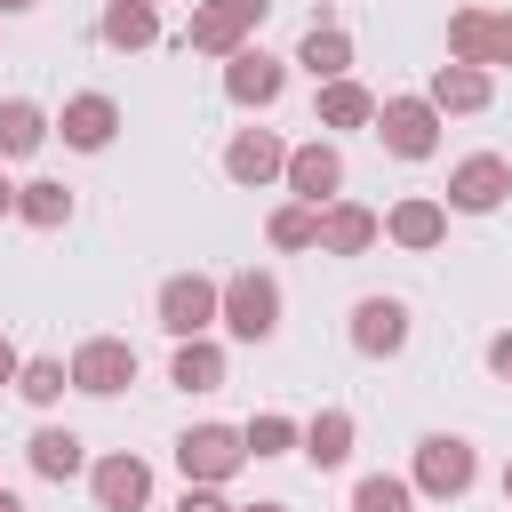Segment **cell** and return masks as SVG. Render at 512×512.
Wrapping results in <instances>:
<instances>
[{
    "instance_id": "1",
    "label": "cell",
    "mask_w": 512,
    "mask_h": 512,
    "mask_svg": "<svg viewBox=\"0 0 512 512\" xmlns=\"http://www.w3.org/2000/svg\"><path fill=\"white\" fill-rule=\"evenodd\" d=\"M216 320H224L240 344H272V336H280V280H272V272H232V280H216Z\"/></svg>"
},
{
    "instance_id": "2",
    "label": "cell",
    "mask_w": 512,
    "mask_h": 512,
    "mask_svg": "<svg viewBox=\"0 0 512 512\" xmlns=\"http://www.w3.org/2000/svg\"><path fill=\"white\" fill-rule=\"evenodd\" d=\"M480 480V456H472V440L464 432H424L416 440V472H408V488H424V496H464Z\"/></svg>"
},
{
    "instance_id": "3",
    "label": "cell",
    "mask_w": 512,
    "mask_h": 512,
    "mask_svg": "<svg viewBox=\"0 0 512 512\" xmlns=\"http://www.w3.org/2000/svg\"><path fill=\"white\" fill-rule=\"evenodd\" d=\"M176 464H184V488H224V480L248 464V448H240L232 424H192V432L176 440Z\"/></svg>"
},
{
    "instance_id": "4",
    "label": "cell",
    "mask_w": 512,
    "mask_h": 512,
    "mask_svg": "<svg viewBox=\"0 0 512 512\" xmlns=\"http://www.w3.org/2000/svg\"><path fill=\"white\" fill-rule=\"evenodd\" d=\"M264 16H272V0H208V8H192L184 48H200V56H240Z\"/></svg>"
},
{
    "instance_id": "5",
    "label": "cell",
    "mask_w": 512,
    "mask_h": 512,
    "mask_svg": "<svg viewBox=\"0 0 512 512\" xmlns=\"http://www.w3.org/2000/svg\"><path fill=\"white\" fill-rule=\"evenodd\" d=\"M376 136H384L392 160H432L440 152V112L424 96H384L376 104Z\"/></svg>"
},
{
    "instance_id": "6",
    "label": "cell",
    "mask_w": 512,
    "mask_h": 512,
    "mask_svg": "<svg viewBox=\"0 0 512 512\" xmlns=\"http://www.w3.org/2000/svg\"><path fill=\"white\" fill-rule=\"evenodd\" d=\"M152 312H160V328H168L176 344H192V336H208V320H216V280H208V272H168L160 296H152Z\"/></svg>"
},
{
    "instance_id": "7",
    "label": "cell",
    "mask_w": 512,
    "mask_h": 512,
    "mask_svg": "<svg viewBox=\"0 0 512 512\" xmlns=\"http://www.w3.org/2000/svg\"><path fill=\"white\" fill-rule=\"evenodd\" d=\"M448 56L456 64H512V8H456L448 16Z\"/></svg>"
},
{
    "instance_id": "8",
    "label": "cell",
    "mask_w": 512,
    "mask_h": 512,
    "mask_svg": "<svg viewBox=\"0 0 512 512\" xmlns=\"http://www.w3.org/2000/svg\"><path fill=\"white\" fill-rule=\"evenodd\" d=\"M504 192H512V160L504 152H472V160L448 168V208L456 216H496Z\"/></svg>"
},
{
    "instance_id": "9",
    "label": "cell",
    "mask_w": 512,
    "mask_h": 512,
    "mask_svg": "<svg viewBox=\"0 0 512 512\" xmlns=\"http://www.w3.org/2000/svg\"><path fill=\"white\" fill-rule=\"evenodd\" d=\"M128 384H136V344H128V336H88V344L72 352V392L112 400V392H128Z\"/></svg>"
},
{
    "instance_id": "10",
    "label": "cell",
    "mask_w": 512,
    "mask_h": 512,
    "mask_svg": "<svg viewBox=\"0 0 512 512\" xmlns=\"http://www.w3.org/2000/svg\"><path fill=\"white\" fill-rule=\"evenodd\" d=\"M280 184H288V192H296L304 208H328V200H344V152L312 136V144H296V152H288Z\"/></svg>"
},
{
    "instance_id": "11",
    "label": "cell",
    "mask_w": 512,
    "mask_h": 512,
    "mask_svg": "<svg viewBox=\"0 0 512 512\" xmlns=\"http://www.w3.org/2000/svg\"><path fill=\"white\" fill-rule=\"evenodd\" d=\"M88 488H96V512H144L152 504V464L144 456H96L88 464Z\"/></svg>"
},
{
    "instance_id": "12",
    "label": "cell",
    "mask_w": 512,
    "mask_h": 512,
    "mask_svg": "<svg viewBox=\"0 0 512 512\" xmlns=\"http://www.w3.org/2000/svg\"><path fill=\"white\" fill-rule=\"evenodd\" d=\"M48 136H64L72 152H104V144L120 136V104L88 88V96H72V104H64V112L48 120Z\"/></svg>"
},
{
    "instance_id": "13",
    "label": "cell",
    "mask_w": 512,
    "mask_h": 512,
    "mask_svg": "<svg viewBox=\"0 0 512 512\" xmlns=\"http://www.w3.org/2000/svg\"><path fill=\"white\" fill-rule=\"evenodd\" d=\"M376 232H384V216H376V208H360V200H328V208H320L312 248H320V256H368V248H376Z\"/></svg>"
},
{
    "instance_id": "14",
    "label": "cell",
    "mask_w": 512,
    "mask_h": 512,
    "mask_svg": "<svg viewBox=\"0 0 512 512\" xmlns=\"http://www.w3.org/2000/svg\"><path fill=\"white\" fill-rule=\"evenodd\" d=\"M400 344H408V304H400V296H360V304H352V352L392 360Z\"/></svg>"
},
{
    "instance_id": "15",
    "label": "cell",
    "mask_w": 512,
    "mask_h": 512,
    "mask_svg": "<svg viewBox=\"0 0 512 512\" xmlns=\"http://www.w3.org/2000/svg\"><path fill=\"white\" fill-rule=\"evenodd\" d=\"M280 168H288V144H280L272 128H240V136L224 144V176H232V184H248V192H264Z\"/></svg>"
},
{
    "instance_id": "16",
    "label": "cell",
    "mask_w": 512,
    "mask_h": 512,
    "mask_svg": "<svg viewBox=\"0 0 512 512\" xmlns=\"http://www.w3.org/2000/svg\"><path fill=\"white\" fill-rule=\"evenodd\" d=\"M280 88H288V64H280V56H264V48L224 56V96H232V104H256V112H264Z\"/></svg>"
},
{
    "instance_id": "17",
    "label": "cell",
    "mask_w": 512,
    "mask_h": 512,
    "mask_svg": "<svg viewBox=\"0 0 512 512\" xmlns=\"http://www.w3.org/2000/svg\"><path fill=\"white\" fill-rule=\"evenodd\" d=\"M424 104H432L440 120H448V112H488V104H496V80H488L480 64H432Z\"/></svg>"
},
{
    "instance_id": "18",
    "label": "cell",
    "mask_w": 512,
    "mask_h": 512,
    "mask_svg": "<svg viewBox=\"0 0 512 512\" xmlns=\"http://www.w3.org/2000/svg\"><path fill=\"white\" fill-rule=\"evenodd\" d=\"M24 456H32L40 480H72V472H88V440L64 432V424H40V432L24 440Z\"/></svg>"
},
{
    "instance_id": "19",
    "label": "cell",
    "mask_w": 512,
    "mask_h": 512,
    "mask_svg": "<svg viewBox=\"0 0 512 512\" xmlns=\"http://www.w3.org/2000/svg\"><path fill=\"white\" fill-rule=\"evenodd\" d=\"M384 240H400V248H440V240H448V208L416 192V200H400V208L384 216Z\"/></svg>"
},
{
    "instance_id": "20",
    "label": "cell",
    "mask_w": 512,
    "mask_h": 512,
    "mask_svg": "<svg viewBox=\"0 0 512 512\" xmlns=\"http://www.w3.org/2000/svg\"><path fill=\"white\" fill-rule=\"evenodd\" d=\"M296 64H304L312 80H352V32H344V24H312L304 48H296Z\"/></svg>"
},
{
    "instance_id": "21",
    "label": "cell",
    "mask_w": 512,
    "mask_h": 512,
    "mask_svg": "<svg viewBox=\"0 0 512 512\" xmlns=\"http://www.w3.org/2000/svg\"><path fill=\"white\" fill-rule=\"evenodd\" d=\"M296 448L312 456V472H336V464L352 456V416H344V408H320V416L296 432Z\"/></svg>"
},
{
    "instance_id": "22",
    "label": "cell",
    "mask_w": 512,
    "mask_h": 512,
    "mask_svg": "<svg viewBox=\"0 0 512 512\" xmlns=\"http://www.w3.org/2000/svg\"><path fill=\"white\" fill-rule=\"evenodd\" d=\"M40 144H48V112L32 96H8L0 104V160H32Z\"/></svg>"
},
{
    "instance_id": "23",
    "label": "cell",
    "mask_w": 512,
    "mask_h": 512,
    "mask_svg": "<svg viewBox=\"0 0 512 512\" xmlns=\"http://www.w3.org/2000/svg\"><path fill=\"white\" fill-rule=\"evenodd\" d=\"M320 128H368L376 120V96L360 88V80H320Z\"/></svg>"
},
{
    "instance_id": "24",
    "label": "cell",
    "mask_w": 512,
    "mask_h": 512,
    "mask_svg": "<svg viewBox=\"0 0 512 512\" xmlns=\"http://www.w3.org/2000/svg\"><path fill=\"white\" fill-rule=\"evenodd\" d=\"M16 216H24V224H40V232L72 224V184H56V176H32V184H16Z\"/></svg>"
},
{
    "instance_id": "25",
    "label": "cell",
    "mask_w": 512,
    "mask_h": 512,
    "mask_svg": "<svg viewBox=\"0 0 512 512\" xmlns=\"http://www.w3.org/2000/svg\"><path fill=\"white\" fill-rule=\"evenodd\" d=\"M168 384H176V392H216V384H224V352H216L208 336L176 344V360H168Z\"/></svg>"
},
{
    "instance_id": "26",
    "label": "cell",
    "mask_w": 512,
    "mask_h": 512,
    "mask_svg": "<svg viewBox=\"0 0 512 512\" xmlns=\"http://www.w3.org/2000/svg\"><path fill=\"white\" fill-rule=\"evenodd\" d=\"M104 40H112V48H152V40H160L152 0H112V8H104Z\"/></svg>"
},
{
    "instance_id": "27",
    "label": "cell",
    "mask_w": 512,
    "mask_h": 512,
    "mask_svg": "<svg viewBox=\"0 0 512 512\" xmlns=\"http://www.w3.org/2000/svg\"><path fill=\"white\" fill-rule=\"evenodd\" d=\"M64 384H72V368H64V360H24V368H16V392H24L32 408H56V400H64Z\"/></svg>"
},
{
    "instance_id": "28",
    "label": "cell",
    "mask_w": 512,
    "mask_h": 512,
    "mask_svg": "<svg viewBox=\"0 0 512 512\" xmlns=\"http://www.w3.org/2000/svg\"><path fill=\"white\" fill-rule=\"evenodd\" d=\"M296 432H304V424H288V416H272V408H264V416H248V424H240V448H248V456H288V448H296Z\"/></svg>"
},
{
    "instance_id": "29",
    "label": "cell",
    "mask_w": 512,
    "mask_h": 512,
    "mask_svg": "<svg viewBox=\"0 0 512 512\" xmlns=\"http://www.w3.org/2000/svg\"><path fill=\"white\" fill-rule=\"evenodd\" d=\"M408 504H416V488L392 480V472H368V480L352 488V512H408Z\"/></svg>"
},
{
    "instance_id": "30",
    "label": "cell",
    "mask_w": 512,
    "mask_h": 512,
    "mask_svg": "<svg viewBox=\"0 0 512 512\" xmlns=\"http://www.w3.org/2000/svg\"><path fill=\"white\" fill-rule=\"evenodd\" d=\"M272 248H312V232H320V208H304V200H288V208H272Z\"/></svg>"
},
{
    "instance_id": "31",
    "label": "cell",
    "mask_w": 512,
    "mask_h": 512,
    "mask_svg": "<svg viewBox=\"0 0 512 512\" xmlns=\"http://www.w3.org/2000/svg\"><path fill=\"white\" fill-rule=\"evenodd\" d=\"M176 512H232V504H224L216 488H184V504H176Z\"/></svg>"
},
{
    "instance_id": "32",
    "label": "cell",
    "mask_w": 512,
    "mask_h": 512,
    "mask_svg": "<svg viewBox=\"0 0 512 512\" xmlns=\"http://www.w3.org/2000/svg\"><path fill=\"white\" fill-rule=\"evenodd\" d=\"M488 368L512 384V328H504V336H488Z\"/></svg>"
},
{
    "instance_id": "33",
    "label": "cell",
    "mask_w": 512,
    "mask_h": 512,
    "mask_svg": "<svg viewBox=\"0 0 512 512\" xmlns=\"http://www.w3.org/2000/svg\"><path fill=\"white\" fill-rule=\"evenodd\" d=\"M16 368H24V360H16V344L0 336V384H16Z\"/></svg>"
},
{
    "instance_id": "34",
    "label": "cell",
    "mask_w": 512,
    "mask_h": 512,
    "mask_svg": "<svg viewBox=\"0 0 512 512\" xmlns=\"http://www.w3.org/2000/svg\"><path fill=\"white\" fill-rule=\"evenodd\" d=\"M0 216H16V184L8 176H0Z\"/></svg>"
},
{
    "instance_id": "35",
    "label": "cell",
    "mask_w": 512,
    "mask_h": 512,
    "mask_svg": "<svg viewBox=\"0 0 512 512\" xmlns=\"http://www.w3.org/2000/svg\"><path fill=\"white\" fill-rule=\"evenodd\" d=\"M232 512H288V504H272V496H264V504H232Z\"/></svg>"
},
{
    "instance_id": "36",
    "label": "cell",
    "mask_w": 512,
    "mask_h": 512,
    "mask_svg": "<svg viewBox=\"0 0 512 512\" xmlns=\"http://www.w3.org/2000/svg\"><path fill=\"white\" fill-rule=\"evenodd\" d=\"M24 8H40V0H0V16H24Z\"/></svg>"
},
{
    "instance_id": "37",
    "label": "cell",
    "mask_w": 512,
    "mask_h": 512,
    "mask_svg": "<svg viewBox=\"0 0 512 512\" xmlns=\"http://www.w3.org/2000/svg\"><path fill=\"white\" fill-rule=\"evenodd\" d=\"M0 512H24V496H8V488H0Z\"/></svg>"
},
{
    "instance_id": "38",
    "label": "cell",
    "mask_w": 512,
    "mask_h": 512,
    "mask_svg": "<svg viewBox=\"0 0 512 512\" xmlns=\"http://www.w3.org/2000/svg\"><path fill=\"white\" fill-rule=\"evenodd\" d=\"M504 496H512V464H504Z\"/></svg>"
}]
</instances>
